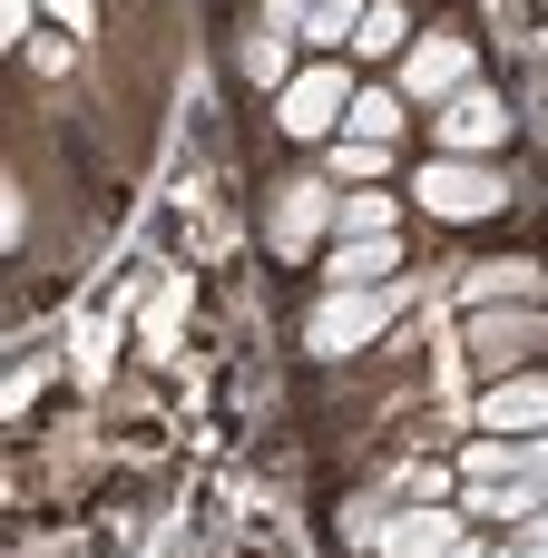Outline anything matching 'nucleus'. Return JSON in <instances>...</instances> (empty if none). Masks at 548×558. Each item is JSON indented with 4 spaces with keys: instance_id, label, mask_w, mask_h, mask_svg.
Wrapping results in <instances>:
<instances>
[{
    "instance_id": "f257e3e1",
    "label": "nucleus",
    "mask_w": 548,
    "mask_h": 558,
    "mask_svg": "<svg viewBox=\"0 0 548 558\" xmlns=\"http://www.w3.org/2000/svg\"><path fill=\"white\" fill-rule=\"evenodd\" d=\"M353 69L343 59H314V69H294L284 88H275V118H284V137H333L343 118H353Z\"/></svg>"
},
{
    "instance_id": "f03ea898",
    "label": "nucleus",
    "mask_w": 548,
    "mask_h": 558,
    "mask_svg": "<svg viewBox=\"0 0 548 558\" xmlns=\"http://www.w3.org/2000/svg\"><path fill=\"white\" fill-rule=\"evenodd\" d=\"M392 304H402L392 284H333V294H324V304L304 314V343H314V353L333 363V353H353V343H373V333L392 324Z\"/></svg>"
},
{
    "instance_id": "7ed1b4c3",
    "label": "nucleus",
    "mask_w": 548,
    "mask_h": 558,
    "mask_svg": "<svg viewBox=\"0 0 548 558\" xmlns=\"http://www.w3.org/2000/svg\"><path fill=\"white\" fill-rule=\"evenodd\" d=\"M422 206L451 216V226H480V216L510 206V186H500V167H480V157H431V167H422Z\"/></svg>"
},
{
    "instance_id": "20e7f679",
    "label": "nucleus",
    "mask_w": 548,
    "mask_h": 558,
    "mask_svg": "<svg viewBox=\"0 0 548 558\" xmlns=\"http://www.w3.org/2000/svg\"><path fill=\"white\" fill-rule=\"evenodd\" d=\"M392 88H402V98H431V108H451V98L471 88V39H461V29H422V39L402 49Z\"/></svg>"
},
{
    "instance_id": "39448f33",
    "label": "nucleus",
    "mask_w": 548,
    "mask_h": 558,
    "mask_svg": "<svg viewBox=\"0 0 548 558\" xmlns=\"http://www.w3.org/2000/svg\"><path fill=\"white\" fill-rule=\"evenodd\" d=\"M471 353L510 383L529 353H548V314H539V304H480V314H471Z\"/></svg>"
},
{
    "instance_id": "423d86ee",
    "label": "nucleus",
    "mask_w": 548,
    "mask_h": 558,
    "mask_svg": "<svg viewBox=\"0 0 548 558\" xmlns=\"http://www.w3.org/2000/svg\"><path fill=\"white\" fill-rule=\"evenodd\" d=\"M461 539H471V530H461L441 500H402V510L373 530V558H451Z\"/></svg>"
},
{
    "instance_id": "0eeeda50",
    "label": "nucleus",
    "mask_w": 548,
    "mask_h": 558,
    "mask_svg": "<svg viewBox=\"0 0 548 558\" xmlns=\"http://www.w3.org/2000/svg\"><path fill=\"white\" fill-rule=\"evenodd\" d=\"M471 422H480V432H510V441H539V432H548V373L490 383V392L471 402Z\"/></svg>"
},
{
    "instance_id": "6e6552de",
    "label": "nucleus",
    "mask_w": 548,
    "mask_h": 558,
    "mask_svg": "<svg viewBox=\"0 0 548 558\" xmlns=\"http://www.w3.org/2000/svg\"><path fill=\"white\" fill-rule=\"evenodd\" d=\"M510 137V108L490 98V88H461L451 108H441V157H490Z\"/></svg>"
},
{
    "instance_id": "1a4fd4ad",
    "label": "nucleus",
    "mask_w": 548,
    "mask_h": 558,
    "mask_svg": "<svg viewBox=\"0 0 548 558\" xmlns=\"http://www.w3.org/2000/svg\"><path fill=\"white\" fill-rule=\"evenodd\" d=\"M333 206H343V186H284L275 196V226H265L275 255H314V235L333 226Z\"/></svg>"
},
{
    "instance_id": "9d476101",
    "label": "nucleus",
    "mask_w": 548,
    "mask_h": 558,
    "mask_svg": "<svg viewBox=\"0 0 548 558\" xmlns=\"http://www.w3.org/2000/svg\"><path fill=\"white\" fill-rule=\"evenodd\" d=\"M324 275H333V284H392V275H402V235H343V245L324 255Z\"/></svg>"
},
{
    "instance_id": "9b49d317",
    "label": "nucleus",
    "mask_w": 548,
    "mask_h": 558,
    "mask_svg": "<svg viewBox=\"0 0 548 558\" xmlns=\"http://www.w3.org/2000/svg\"><path fill=\"white\" fill-rule=\"evenodd\" d=\"M461 304L480 314V304H539V265L529 255H500V265H480L471 284H461Z\"/></svg>"
},
{
    "instance_id": "f8f14e48",
    "label": "nucleus",
    "mask_w": 548,
    "mask_h": 558,
    "mask_svg": "<svg viewBox=\"0 0 548 558\" xmlns=\"http://www.w3.org/2000/svg\"><path fill=\"white\" fill-rule=\"evenodd\" d=\"M402 39H422L402 0H373V10H363V29H353V49H363V59H402Z\"/></svg>"
},
{
    "instance_id": "ddd939ff",
    "label": "nucleus",
    "mask_w": 548,
    "mask_h": 558,
    "mask_svg": "<svg viewBox=\"0 0 548 558\" xmlns=\"http://www.w3.org/2000/svg\"><path fill=\"white\" fill-rule=\"evenodd\" d=\"M382 167H392L382 137H333V147H324V177H333V186H373Z\"/></svg>"
},
{
    "instance_id": "4468645a",
    "label": "nucleus",
    "mask_w": 548,
    "mask_h": 558,
    "mask_svg": "<svg viewBox=\"0 0 548 558\" xmlns=\"http://www.w3.org/2000/svg\"><path fill=\"white\" fill-rule=\"evenodd\" d=\"M363 10H373V0H314V20H304V49H324V59H333V49H353Z\"/></svg>"
},
{
    "instance_id": "2eb2a0df",
    "label": "nucleus",
    "mask_w": 548,
    "mask_h": 558,
    "mask_svg": "<svg viewBox=\"0 0 548 558\" xmlns=\"http://www.w3.org/2000/svg\"><path fill=\"white\" fill-rule=\"evenodd\" d=\"M343 128L392 147V137H402V88H353V118H343Z\"/></svg>"
},
{
    "instance_id": "dca6fc26",
    "label": "nucleus",
    "mask_w": 548,
    "mask_h": 558,
    "mask_svg": "<svg viewBox=\"0 0 548 558\" xmlns=\"http://www.w3.org/2000/svg\"><path fill=\"white\" fill-rule=\"evenodd\" d=\"M333 235H392V196H382V186H343Z\"/></svg>"
},
{
    "instance_id": "f3484780",
    "label": "nucleus",
    "mask_w": 548,
    "mask_h": 558,
    "mask_svg": "<svg viewBox=\"0 0 548 558\" xmlns=\"http://www.w3.org/2000/svg\"><path fill=\"white\" fill-rule=\"evenodd\" d=\"M520 451H529V441H510V432H490V441H471V451H461L451 471H461V481H520Z\"/></svg>"
},
{
    "instance_id": "a211bd4d",
    "label": "nucleus",
    "mask_w": 548,
    "mask_h": 558,
    "mask_svg": "<svg viewBox=\"0 0 548 558\" xmlns=\"http://www.w3.org/2000/svg\"><path fill=\"white\" fill-rule=\"evenodd\" d=\"M245 78H255V88H284V78H294V39H284V29H255V39H245Z\"/></svg>"
},
{
    "instance_id": "6ab92c4d",
    "label": "nucleus",
    "mask_w": 548,
    "mask_h": 558,
    "mask_svg": "<svg viewBox=\"0 0 548 558\" xmlns=\"http://www.w3.org/2000/svg\"><path fill=\"white\" fill-rule=\"evenodd\" d=\"M304 20H314V0H265V29H284V39H304Z\"/></svg>"
},
{
    "instance_id": "aec40b11",
    "label": "nucleus",
    "mask_w": 548,
    "mask_h": 558,
    "mask_svg": "<svg viewBox=\"0 0 548 558\" xmlns=\"http://www.w3.org/2000/svg\"><path fill=\"white\" fill-rule=\"evenodd\" d=\"M176 314H186V294H157V304H147V343H167V333H176Z\"/></svg>"
},
{
    "instance_id": "412c9836",
    "label": "nucleus",
    "mask_w": 548,
    "mask_h": 558,
    "mask_svg": "<svg viewBox=\"0 0 548 558\" xmlns=\"http://www.w3.org/2000/svg\"><path fill=\"white\" fill-rule=\"evenodd\" d=\"M520 471H529V481H539V490H548V432H539V441H529V451H520Z\"/></svg>"
},
{
    "instance_id": "4be33fe9",
    "label": "nucleus",
    "mask_w": 548,
    "mask_h": 558,
    "mask_svg": "<svg viewBox=\"0 0 548 558\" xmlns=\"http://www.w3.org/2000/svg\"><path fill=\"white\" fill-rule=\"evenodd\" d=\"M529 530H539V539H548V510H539V520H529Z\"/></svg>"
}]
</instances>
